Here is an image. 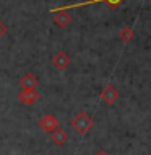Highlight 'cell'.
I'll list each match as a JSON object with an SVG mask.
<instances>
[{
    "mask_svg": "<svg viewBox=\"0 0 151 155\" xmlns=\"http://www.w3.org/2000/svg\"><path fill=\"white\" fill-rule=\"evenodd\" d=\"M101 100L106 104H114L117 100H119V90H117L114 85L104 87L102 91H101Z\"/></svg>",
    "mask_w": 151,
    "mask_h": 155,
    "instance_id": "cell-3",
    "label": "cell"
},
{
    "mask_svg": "<svg viewBox=\"0 0 151 155\" xmlns=\"http://www.w3.org/2000/svg\"><path fill=\"white\" fill-rule=\"evenodd\" d=\"M94 155H109V153L106 152V150H98V152H96Z\"/></svg>",
    "mask_w": 151,
    "mask_h": 155,
    "instance_id": "cell-12",
    "label": "cell"
},
{
    "mask_svg": "<svg viewBox=\"0 0 151 155\" xmlns=\"http://www.w3.org/2000/svg\"><path fill=\"white\" fill-rule=\"evenodd\" d=\"M7 33H8V26L3 21H0V39H2L3 36H7Z\"/></svg>",
    "mask_w": 151,
    "mask_h": 155,
    "instance_id": "cell-11",
    "label": "cell"
},
{
    "mask_svg": "<svg viewBox=\"0 0 151 155\" xmlns=\"http://www.w3.org/2000/svg\"><path fill=\"white\" fill-rule=\"evenodd\" d=\"M54 21H55V25L58 28H67V26H70L73 21V18H72V15L70 13H64V12H57L55 15H54Z\"/></svg>",
    "mask_w": 151,
    "mask_h": 155,
    "instance_id": "cell-9",
    "label": "cell"
},
{
    "mask_svg": "<svg viewBox=\"0 0 151 155\" xmlns=\"http://www.w3.org/2000/svg\"><path fill=\"white\" fill-rule=\"evenodd\" d=\"M122 2H124V0H86V2H78V3H72V5L52 8V10H50V13H57V12H67V10H70V8H78V7H85V5H93V3H107L111 8H117Z\"/></svg>",
    "mask_w": 151,
    "mask_h": 155,
    "instance_id": "cell-2",
    "label": "cell"
},
{
    "mask_svg": "<svg viewBox=\"0 0 151 155\" xmlns=\"http://www.w3.org/2000/svg\"><path fill=\"white\" fill-rule=\"evenodd\" d=\"M52 65L57 70H65L70 65V56L65 51H58L55 56L52 57Z\"/></svg>",
    "mask_w": 151,
    "mask_h": 155,
    "instance_id": "cell-6",
    "label": "cell"
},
{
    "mask_svg": "<svg viewBox=\"0 0 151 155\" xmlns=\"http://www.w3.org/2000/svg\"><path fill=\"white\" fill-rule=\"evenodd\" d=\"M72 127L77 131V134H80V136H86V134L93 129V119L88 116V113L80 111L72 119Z\"/></svg>",
    "mask_w": 151,
    "mask_h": 155,
    "instance_id": "cell-1",
    "label": "cell"
},
{
    "mask_svg": "<svg viewBox=\"0 0 151 155\" xmlns=\"http://www.w3.org/2000/svg\"><path fill=\"white\" fill-rule=\"evenodd\" d=\"M58 124L60 123H58V119L54 114H46V116H42V119L39 121V127L42 129L44 132H47V134L55 131V129L58 127Z\"/></svg>",
    "mask_w": 151,
    "mask_h": 155,
    "instance_id": "cell-4",
    "label": "cell"
},
{
    "mask_svg": "<svg viewBox=\"0 0 151 155\" xmlns=\"http://www.w3.org/2000/svg\"><path fill=\"white\" fill-rule=\"evenodd\" d=\"M149 2H151V0H149Z\"/></svg>",
    "mask_w": 151,
    "mask_h": 155,
    "instance_id": "cell-13",
    "label": "cell"
},
{
    "mask_svg": "<svg viewBox=\"0 0 151 155\" xmlns=\"http://www.w3.org/2000/svg\"><path fill=\"white\" fill-rule=\"evenodd\" d=\"M50 140H52L57 147H62V145L67 144V140H68V134H67V131H64V129L58 126L55 131L50 132Z\"/></svg>",
    "mask_w": 151,
    "mask_h": 155,
    "instance_id": "cell-7",
    "label": "cell"
},
{
    "mask_svg": "<svg viewBox=\"0 0 151 155\" xmlns=\"http://www.w3.org/2000/svg\"><path fill=\"white\" fill-rule=\"evenodd\" d=\"M18 100H20V103H23V104H34L36 101L41 100V93L36 88L34 90H23V91H20Z\"/></svg>",
    "mask_w": 151,
    "mask_h": 155,
    "instance_id": "cell-5",
    "label": "cell"
},
{
    "mask_svg": "<svg viewBox=\"0 0 151 155\" xmlns=\"http://www.w3.org/2000/svg\"><path fill=\"white\" fill-rule=\"evenodd\" d=\"M37 83H39V80H37V77L34 74H24L21 77V80H20V85H21L23 90H34L37 87Z\"/></svg>",
    "mask_w": 151,
    "mask_h": 155,
    "instance_id": "cell-8",
    "label": "cell"
},
{
    "mask_svg": "<svg viewBox=\"0 0 151 155\" xmlns=\"http://www.w3.org/2000/svg\"><path fill=\"white\" fill-rule=\"evenodd\" d=\"M133 38H135V31H133L132 26H124L122 30H120V39H122L124 43H128Z\"/></svg>",
    "mask_w": 151,
    "mask_h": 155,
    "instance_id": "cell-10",
    "label": "cell"
}]
</instances>
